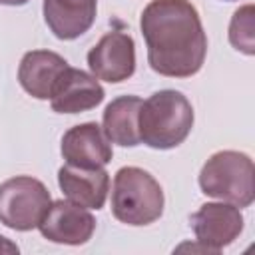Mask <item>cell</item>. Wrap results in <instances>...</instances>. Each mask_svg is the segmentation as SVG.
<instances>
[{"mask_svg":"<svg viewBox=\"0 0 255 255\" xmlns=\"http://www.w3.org/2000/svg\"><path fill=\"white\" fill-rule=\"evenodd\" d=\"M68 66L70 64L56 52L50 50L26 52L18 68L20 86L36 100H50L60 76Z\"/></svg>","mask_w":255,"mask_h":255,"instance_id":"cell-11","label":"cell"},{"mask_svg":"<svg viewBox=\"0 0 255 255\" xmlns=\"http://www.w3.org/2000/svg\"><path fill=\"white\" fill-rule=\"evenodd\" d=\"M98 0H44V20L60 40H74L96 20Z\"/></svg>","mask_w":255,"mask_h":255,"instance_id":"cell-13","label":"cell"},{"mask_svg":"<svg viewBox=\"0 0 255 255\" xmlns=\"http://www.w3.org/2000/svg\"><path fill=\"white\" fill-rule=\"evenodd\" d=\"M253 161L243 151L223 149L213 153L199 171V187L205 195L237 207H249L255 199Z\"/></svg>","mask_w":255,"mask_h":255,"instance_id":"cell-4","label":"cell"},{"mask_svg":"<svg viewBox=\"0 0 255 255\" xmlns=\"http://www.w3.org/2000/svg\"><path fill=\"white\" fill-rule=\"evenodd\" d=\"M62 157L76 167L96 169L112 161V145L104 129L94 124H80L70 128L62 137Z\"/></svg>","mask_w":255,"mask_h":255,"instance_id":"cell-9","label":"cell"},{"mask_svg":"<svg viewBox=\"0 0 255 255\" xmlns=\"http://www.w3.org/2000/svg\"><path fill=\"white\" fill-rule=\"evenodd\" d=\"M58 185L70 201L86 209H102L110 191V175L104 167L86 169L66 163L58 171Z\"/></svg>","mask_w":255,"mask_h":255,"instance_id":"cell-12","label":"cell"},{"mask_svg":"<svg viewBox=\"0 0 255 255\" xmlns=\"http://www.w3.org/2000/svg\"><path fill=\"white\" fill-rule=\"evenodd\" d=\"M193 128V108L175 90H161L141 102L137 116L139 141L153 149H171L185 141Z\"/></svg>","mask_w":255,"mask_h":255,"instance_id":"cell-2","label":"cell"},{"mask_svg":"<svg viewBox=\"0 0 255 255\" xmlns=\"http://www.w3.org/2000/svg\"><path fill=\"white\" fill-rule=\"evenodd\" d=\"M104 96V88L94 76L68 66L60 76L50 102L52 110L58 114H80L100 106Z\"/></svg>","mask_w":255,"mask_h":255,"instance_id":"cell-10","label":"cell"},{"mask_svg":"<svg viewBox=\"0 0 255 255\" xmlns=\"http://www.w3.org/2000/svg\"><path fill=\"white\" fill-rule=\"evenodd\" d=\"M253 6L245 4L239 10H235L231 22H229V42L235 50L253 56L255 54V28H253Z\"/></svg>","mask_w":255,"mask_h":255,"instance_id":"cell-15","label":"cell"},{"mask_svg":"<svg viewBox=\"0 0 255 255\" xmlns=\"http://www.w3.org/2000/svg\"><path fill=\"white\" fill-rule=\"evenodd\" d=\"M28 0H0V4H6V6H22Z\"/></svg>","mask_w":255,"mask_h":255,"instance_id":"cell-17","label":"cell"},{"mask_svg":"<svg viewBox=\"0 0 255 255\" xmlns=\"http://www.w3.org/2000/svg\"><path fill=\"white\" fill-rule=\"evenodd\" d=\"M52 203L46 185L30 175L6 179L0 185V223L16 231H30L40 225Z\"/></svg>","mask_w":255,"mask_h":255,"instance_id":"cell-5","label":"cell"},{"mask_svg":"<svg viewBox=\"0 0 255 255\" xmlns=\"http://www.w3.org/2000/svg\"><path fill=\"white\" fill-rule=\"evenodd\" d=\"M153 72L189 78L205 62L207 38L201 18L189 0H151L139 18Z\"/></svg>","mask_w":255,"mask_h":255,"instance_id":"cell-1","label":"cell"},{"mask_svg":"<svg viewBox=\"0 0 255 255\" xmlns=\"http://www.w3.org/2000/svg\"><path fill=\"white\" fill-rule=\"evenodd\" d=\"M112 213L126 225H149L163 213V189L141 167H122L114 177Z\"/></svg>","mask_w":255,"mask_h":255,"instance_id":"cell-3","label":"cell"},{"mask_svg":"<svg viewBox=\"0 0 255 255\" xmlns=\"http://www.w3.org/2000/svg\"><path fill=\"white\" fill-rule=\"evenodd\" d=\"M139 108L141 100L137 96H120L106 106L102 129L112 143H118L122 147H133L139 143Z\"/></svg>","mask_w":255,"mask_h":255,"instance_id":"cell-14","label":"cell"},{"mask_svg":"<svg viewBox=\"0 0 255 255\" xmlns=\"http://www.w3.org/2000/svg\"><path fill=\"white\" fill-rule=\"evenodd\" d=\"M0 253H18V247L12 241H8L6 237L0 235Z\"/></svg>","mask_w":255,"mask_h":255,"instance_id":"cell-16","label":"cell"},{"mask_svg":"<svg viewBox=\"0 0 255 255\" xmlns=\"http://www.w3.org/2000/svg\"><path fill=\"white\" fill-rule=\"evenodd\" d=\"M189 223L197 243H203L215 253L231 245L243 231V215L231 203H203L189 217Z\"/></svg>","mask_w":255,"mask_h":255,"instance_id":"cell-8","label":"cell"},{"mask_svg":"<svg viewBox=\"0 0 255 255\" xmlns=\"http://www.w3.org/2000/svg\"><path fill=\"white\" fill-rule=\"evenodd\" d=\"M88 66L94 78L118 84L135 72V46L133 38L126 32L112 30L88 52Z\"/></svg>","mask_w":255,"mask_h":255,"instance_id":"cell-6","label":"cell"},{"mask_svg":"<svg viewBox=\"0 0 255 255\" xmlns=\"http://www.w3.org/2000/svg\"><path fill=\"white\" fill-rule=\"evenodd\" d=\"M38 229L52 243L84 245L94 235L96 219L86 207L74 201L58 199L50 203Z\"/></svg>","mask_w":255,"mask_h":255,"instance_id":"cell-7","label":"cell"}]
</instances>
